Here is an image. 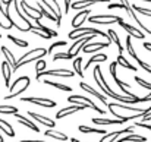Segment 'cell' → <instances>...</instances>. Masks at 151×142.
I'll use <instances>...</instances> for the list:
<instances>
[{"instance_id": "54", "label": "cell", "mask_w": 151, "mask_h": 142, "mask_svg": "<svg viewBox=\"0 0 151 142\" xmlns=\"http://www.w3.org/2000/svg\"><path fill=\"white\" fill-rule=\"evenodd\" d=\"M70 142H84V141H79V139H76V138H70Z\"/></svg>"}, {"instance_id": "6", "label": "cell", "mask_w": 151, "mask_h": 142, "mask_svg": "<svg viewBox=\"0 0 151 142\" xmlns=\"http://www.w3.org/2000/svg\"><path fill=\"white\" fill-rule=\"evenodd\" d=\"M116 69H117V62H111V63H110V66H109V70H110V75H111L113 81L116 82V85L120 88V91H122L123 94L126 95V97H129V98H134V100H135V104H137V95L128 91V88H131V84H125V82H122V81L117 78Z\"/></svg>"}, {"instance_id": "33", "label": "cell", "mask_w": 151, "mask_h": 142, "mask_svg": "<svg viewBox=\"0 0 151 142\" xmlns=\"http://www.w3.org/2000/svg\"><path fill=\"white\" fill-rule=\"evenodd\" d=\"M131 37H132V35L126 34V51H128V54H129L134 60H138L139 57H138V54H137V53H135V50H134L132 41H131Z\"/></svg>"}, {"instance_id": "10", "label": "cell", "mask_w": 151, "mask_h": 142, "mask_svg": "<svg viewBox=\"0 0 151 142\" xmlns=\"http://www.w3.org/2000/svg\"><path fill=\"white\" fill-rule=\"evenodd\" d=\"M21 101L22 103H31V104H35V105H40V107H47V108H53L56 107V101L49 100V98H38V97H21Z\"/></svg>"}, {"instance_id": "57", "label": "cell", "mask_w": 151, "mask_h": 142, "mask_svg": "<svg viewBox=\"0 0 151 142\" xmlns=\"http://www.w3.org/2000/svg\"><path fill=\"white\" fill-rule=\"evenodd\" d=\"M1 37H3V35H1V34H0V38H1Z\"/></svg>"}, {"instance_id": "3", "label": "cell", "mask_w": 151, "mask_h": 142, "mask_svg": "<svg viewBox=\"0 0 151 142\" xmlns=\"http://www.w3.org/2000/svg\"><path fill=\"white\" fill-rule=\"evenodd\" d=\"M29 84H31L29 76H21V78H18L15 82L10 84V87H9V94L4 97V100L7 101V100H12V98L19 97L22 93H25V91L29 88Z\"/></svg>"}, {"instance_id": "53", "label": "cell", "mask_w": 151, "mask_h": 142, "mask_svg": "<svg viewBox=\"0 0 151 142\" xmlns=\"http://www.w3.org/2000/svg\"><path fill=\"white\" fill-rule=\"evenodd\" d=\"M19 142H46V141H37V139H25V141H19Z\"/></svg>"}, {"instance_id": "41", "label": "cell", "mask_w": 151, "mask_h": 142, "mask_svg": "<svg viewBox=\"0 0 151 142\" xmlns=\"http://www.w3.org/2000/svg\"><path fill=\"white\" fill-rule=\"evenodd\" d=\"M46 60H43V59H38L37 62H35V73H40V72H43V70H46Z\"/></svg>"}, {"instance_id": "19", "label": "cell", "mask_w": 151, "mask_h": 142, "mask_svg": "<svg viewBox=\"0 0 151 142\" xmlns=\"http://www.w3.org/2000/svg\"><path fill=\"white\" fill-rule=\"evenodd\" d=\"M79 87H81L85 93H88V94L94 95L96 98H99L103 104H106V103H107V97H106V95H103V94H100V93H99V91H96L94 88H91L88 84H85V82H79Z\"/></svg>"}, {"instance_id": "27", "label": "cell", "mask_w": 151, "mask_h": 142, "mask_svg": "<svg viewBox=\"0 0 151 142\" xmlns=\"http://www.w3.org/2000/svg\"><path fill=\"white\" fill-rule=\"evenodd\" d=\"M107 34H109V37H110V40L116 44V47L119 50V54H123V50L125 48L122 47V44H120V40H119V35H117V32L114 31V29H109L107 31Z\"/></svg>"}, {"instance_id": "48", "label": "cell", "mask_w": 151, "mask_h": 142, "mask_svg": "<svg viewBox=\"0 0 151 142\" xmlns=\"http://www.w3.org/2000/svg\"><path fill=\"white\" fill-rule=\"evenodd\" d=\"M109 9H125V6L122 3H109Z\"/></svg>"}, {"instance_id": "18", "label": "cell", "mask_w": 151, "mask_h": 142, "mask_svg": "<svg viewBox=\"0 0 151 142\" xmlns=\"http://www.w3.org/2000/svg\"><path fill=\"white\" fill-rule=\"evenodd\" d=\"M0 50H1V53H3V56H4L6 62L10 65L12 70H13V72H16V62H18V60L15 59V56L12 54V51L6 47V46H0Z\"/></svg>"}, {"instance_id": "12", "label": "cell", "mask_w": 151, "mask_h": 142, "mask_svg": "<svg viewBox=\"0 0 151 142\" xmlns=\"http://www.w3.org/2000/svg\"><path fill=\"white\" fill-rule=\"evenodd\" d=\"M40 1L49 9L50 13H53V15L57 18V22L60 24V22H62V9H60L57 0H40Z\"/></svg>"}, {"instance_id": "26", "label": "cell", "mask_w": 151, "mask_h": 142, "mask_svg": "<svg viewBox=\"0 0 151 142\" xmlns=\"http://www.w3.org/2000/svg\"><path fill=\"white\" fill-rule=\"evenodd\" d=\"M0 131H1L3 133H6L9 138H13V136H15V131H13L12 125H10L9 122L3 120V119H0Z\"/></svg>"}, {"instance_id": "24", "label": "cell", "mask_w": 151, "mask_h": 142, "mask_svg": "<svg viewBox=\"0 0 151 142\" xmlns=\"http://www.w3.org/2000/svg\"><path fill=\"white\" fill-rule=\"evenodd\" d=\"M116 142H147V138L138 133H128L126 136L117 139Z\"/></svg>"}, {"instance_id": "28", "label": "cell", "mask_w": 151, "mask_h": 142, "mask_svg": "<svg viewBox=\"0 0 151 142\" xmlns=\"http://www.w3.org/2000/svg\"><path fill=\"white\" fill-rule=\"evenodd\" d=\"M37 7H38V9H40V10L43 12V16L49 18V19H50V21H53V22H56V27H60V24L57 22V18H56V16H54L53 13H50V12H49V10H47V9H46V7L43 6V3H41L40 0L37 1Z\"/></svg>"}, {"instance_id": "52", "label": "cell", "mask_w": 151, "mask_h": 142, "mask_svg": "<svg viewBox=\"0 0 151 142\" xmlns=\"http://www.w3.org/2000/svg\"><path fill=\"white\" fill-rule=\"evenodd\" d=\"M142 47L145 48V50H148V51H151V43H147V41H144Z\"/></svg>"}, {"instance_id": "43", "label": "cell", "mask_w": 151, "mask_h": 142, "mask_svg": "<svg viewBox=\"0 0 151 142\" xmlns=\"http://www.w3.org/2000/svg\"><path fill=\"white\" fill-rule=\"evenodd\" d=\"M135 82H138V85H141L142 88H145V90H150V91H151V82L144 81V79H142V78H139L138 75L135 76Z\"/></svg>"}, {"instance_id": "45", "label": "cell", "mask_w": 151, "mask_h": 142, "mask_svg": "<svg viewBox=\"0 0 151 142\" xmlns=\"http://www.w3.org/2000/svg\"><path fill=\"white\" fill-rule=\"evenodd\" d=\"M137 62H138V65H139V66H141V67H142V69L147 72V73H150V75H151V66L148 65V63H145V62H144V60H141V59H138Z\"/></svg>"}, {"instance_id": "15", "label": "cell", "mask_w": 151, "mask_h": 142, "mask_svg": "<svg viewBox=\"0 0 151 142\" xmlns=\"http://www.w3.org/2000/svg\"><path fill=\"white\" fill-rule=\"evenodd\" d=\"M110 0H76L73 3H70V7L73 10H81V9H87L88 6H93L96 3H109Z\"/></svg>"}, {"instance_id": "4", "label": "cell", "mask_w": 151, "mask_h": 142, "mask_svg": "<svg viewBox=\"0 0 151 142\" xmlns=\"http://www.w3.org/2000/svg\"><path fill=\"white\" fill-rule=\"evenodd\" d=\"M88 34H97V35H101V37L104 38V41H107V43L111 44L110 37H109L106 32H103V31H100V29H97V28H84V27L75 28L73 31H70V32L68 34V38H70V40H78V38L85 37V35H88Z\"/></svg>"}, {"instance_id": "17", "label": "cell", "mask_w": 151, "mask_h": 142, "mask_svg": "<svg viewBox=\"0 0 151 142\" xmlns=\"http://www.w3.org/2000/svg\"><path fill=\"white\" fill-rule=\"evenodd\" d=\"M28 116L29 117H32L35 122H38V123H41V125H44L46 128H49V129H53L54 128V122L49 119V117H46V116H41V114H38V113H34V111H28Z\"/></svg>"}, {"instance_id": "22", "label": "cell", "mask_w": 151, "mask_h": 142, "mask_svg": "<svg viewBox=\"0 0 151 142\" xmlns=\"http://www.w3.org/2000/svg\"><path fill=\"white\" fill-rule=\"evenodd\" d=\"M12 67H10V65L4 60V62H1V73H3V78H4V85L9 88L10 87V76H12Z\"/></svg>"}, {"instance_id": "34", "label": "cell", "mask_w": 151, "mask_h": 142, "mask_svg": "<svg viewBox=\"0 0 151 142\" xmlns=\"http://www.w3.org/2000/svg\"><path fill=\"white\" fill-rule=\"evenodd\" d=\"M35 24H37V29L38 31H41V32H44V34H49L50 37H57V31H53V29H50V28H47V27H44L41 22H40V19H37V21H34Z\"/></svg>"}, {"instance_id": "13", "label": "cell", "mask_w": 151, "mask_h": 142, "mask_svg": "<svg viewBox=\"0 0 151 142\" xmlns=\"http://www.w3.org/2000/svg\"><path fill=\"white\" fill-rule=\"evenodd\" d=\"M84 108H87V107H85V105H81V104L68 105V107H65V108H60V110L56 113V119L68 117V116H70V114H73V113H76V111H79V110H84Z\"/></svg>"}, {"instance_id": "23", "label": "cell", "mask_w": 151, "mask_h": 142, "mask_svg": "<svg viewBox=\"0 0 151 142\" xmlns=\"http://www.w3.org/2000/svg\"><path fill=\"white\" fill-rule=\"evenodd\" d=\"M93 123L101 125V126H109V125H122L123 122L119 119H106V117H93L91 119Z\"/></svg>"}, {"instance_id": "36", "label": "cell", "mask_w": 151, "mask_h": 142, "mask_svg": "<svg viewBox=\"0 0 151 142\" xmlns=\"http://www.w3.org/2000/svg\"><path fill=\"white\" fill-rule=\"evenodd\" d=\"M21 6H24V7H25L27 10H29V12H31L32 15H35V16H38L40 19L43 18V12H41V10H40L38 7H32V6H29V4H28V3H27L25 0H21Z\"/></svg>"}, {"instance_id": "40", "label": "cell", "mask_w": 151, "mask_h": 142, "mask_svg": "<svg viewBox=\"0 0 151 142\" xmlns=\"http://www.w3.org/2000/svg\"><path fill=\"white\" fill-rule=\"evenodd\" d=\"M70 59H73L70 54H68V51H62V53H56L54 56H53V62H56V60H70Z\"/></svg>"}, {"instance_id": "50", "label": "cell", "mask_w": 151, "mask_h": 142, "mask_svg": "<svg viewBox=\"0 0 151 142\" xmlns=\"http://www.w3.org/2000/svg\"><path fill=\"white\" fill-rule=\"evenodd\" d=\"M0 28H3V29H10V28H13L12 25H9V24H4L3 22V19L0 18Z\"/></svg>"}, {"instance_id": "38", "label": "cell", "mask_w": 151, "mask_h": 142, "mask_svg": "<svg viewBox=\"0 0 151 142\" xmlns=\"http://www.w3.org/2000/svg\"><path fill=\"white\" fill-rule=\"evenodd\" d=\"M0 113L1 114H16L18 107H15V105H0Z\"/></svg>"}, {"instance_id": "47", "label": "cell", "mask_w": 151, "mask_h": 142, "mask_svg": "<svg viewBox=\"0 0 151 142\" xmlns=\"http://www.w3.org/2000/svg\"><path fill=\"white\" fill-rule=\"evenodd\" d=\"M148 101H151V94L145 95V97H137V104L138 103H148Z\"/></svg>"}, {"instance_id": "39", "label": "cell", "mask_w": 151, "mask_h": 142, "mask_svg": "<svg viewBox=\"0 0 151 142\" xmlns=\"http://www.w3.org/2000/svg\"><path fill=\"white\" fill-rule=\"evenodd\" d=\"M131 9H132L134 12H138V13H141V15H145V16H150L151 18V9H145V7L138 6V4H131Z\"/></svg>"}, {"instance_id": "11", "label": "cell", "mask_w": 151, "mask_h": 142, "mask_svg": "<svg viewBox=\"0 0 151 142\" xmlns=\"http://www.w3.org/2000/svg\"><path fill=\"white\" fill-rule=\"evenodd\" d=\"M134 129H135V126H129L126 129H120V131H114V132L106 133V135H103V138L99 142H114L122 133H134Z\"/></svg>"}, {"instance_id": "46", "label": "cell", "mask_w": 151, "mask_h": 142, "mask_svg": "<svg viewBox=\"0 0 151 142\" xmlns=\"http://www.w3.org/2000/svg\"><path fill=\"white\" fill-rule=\"evenodd\" d=\"M135 126H138V128H144V129H147V131H151V125L148 123V122H147V123H144V122H137Z\"/></svg>"}, {"instance_id": "56", "label": "cell", "mask_w": 151, "mask_h": 142, "mask_svg": "<svg viewBox=\"0 0 151 142\" xmlns=\"http://www.w3.org/2000/svg\"><path fill=\"white\" fill-rule=\"evenodd\" d=\"M142 1H145V3H151V0H142Z\"/></svg>"}, {"instance_id": "7", "label": "cell", "mask_w": 151, "mask_h": 142, "mask_svg": "<svg viewBox=\"0 0 151 142\" xmlns=\"http://www.w3.org/2000/svg\"><path fill=\"white\" fill-rule=\"evenodd\" d=\"M75 75L73 70H68V69H51V70H43L40 73L35 75V79L40 81L43 79L44 76H56V78H72Z\"/></svg>"}, {"instance_id": "49", "label": "cell", "mask_w": 151, "mask_h": 142, "mask_svg": "<svg viewBox=\"0 0 151 142\" xmlns=\"http://www.w3.org/2000/svg\"><path fill=\"white\" fill-rule=\"evenodd\" d=\"M141 122H144V123H147V122H151V111L148 113H145L142 117H141Z\"/></svg>"}, {"instance_id": "2", "label": "cell", "mask_w": 151, "mask_h": 142, "mask_svg": "<svg viewBox=\"0 0 151 142\" xmlns=\"http://www.w3.org/2000/svg\"><path fill=\"white\" fill-rule=\"evenodd\" d=\"M47 54H49V53H47V48H44V47H34L32 50L27 51L24 56H21V59L16 62V70H18L19 67H22V66L28 65V63H32V62H37L38 59L46 57Z\"/></svg>"}, {"instance_id": "9", "label": "cell", "mask_w": 151, "mask_h": 142, "mask_svg": "<svg viewBox=\"0 0 151 142\" xmlns=\"http://www.w3.org/2000/svg\"><path fill=\"white\" fill-rule=\"evenodd\" d=\"M122 18L120 16H116V15H94V16H90L88 21L90 24H99V25H109V24H114V22H119Z\"/></svg>"}, {"instance_id": "21", "label": "cell", "mask_w": 151, "mask_h": 142, "mask_svg": "<svg viewBox=\"0 0 151 142\" xmlns=\"http://www.w3.org/2000/svg\"><path fill=\"white\" fill-rule=\"evenodd\" d=\"M110 44L107 43V41H104V43H91V41H88L87 44H84V53H94V51H97V50H100V48H104V47H109Z\"/></svg>"}, {"instance_id": "14", "label": "cell", "mask_w": 151, "mask_h": 142, "mask_svg": "<svg viewBox=\"0 0 151 142\" xmlns=\"http://www.w3.org/2000/svg\"><path fill=\"white\" fill-rule=\"evenodd\" d=\"M117 24H119V25H120V27H122V28L129 34V35H132V37H135V38H139V40H144V37H145V35H144V32H142L141 29H138V28L132 27L131 24H126L123 19H120Z\"/></svg>"}, {"instance_id": "31", "label": "cell", "mask_w": 151, "mask_h": 142, "mask_svg": "<svg viewBox=\"0 0 151 142\" xmlns=\"http://www.w3.org/2000/svg\"><path fill=\"white\" fill-rule=\"evenodd\" d=\"M116 62H117V65H120V66H122V67H125V69H129V70H134V72L137 70V67H135V66H134L129 60H126L123 54H119Z\"/></svg>"}, {"instance_id": "30", "label": "cell", "mask_w": 151, "mask_h": 142, "mask_svg": "<svg viewBox=\"0 0 151 142\" xmlns=\"http://www.w3.org/2000/svg\"><path fill=\"white\" fill-rule=\"evenodd\" d=\"M78 131L82 132V133H100V135H106V129H94V128H90V126H84V125H79L78 126Z\"/></svg>"}, {"instance_id": "35", "label": "cell", "mask_w": 151, "mask_h": 142, "mask_svg": "<svg viewBox=\"0 0 151 142\" xmlns=\"http://www.w3.org/2000/svg\"><path fill=\"white\" fill-rule=\"evenodd\" d=\"M106 60H107V54H103V53H101V54H94V56H93V57H91V59L87 62L85 69H88L93 63H100V62H106Z\"/></svg>"}, {"instance_id": "44", "label": "cell", "mask_w": 151, "mask_h": 142, "mask_svg": "<svg viewBox=\"0 0 151 142\" xmlns=\"http://www.w3.org/2000/svg\"><path fill=\"white\" fill-rule=\"evenodd\" d=\"M29 32H32V34H35V35H38L40 38H44V40H50V38H53V37H50L49 34H44V32L38 31V29H37V28H34V27L31 28V31H29Z\"/></svg>"}, {"instance_id": "29", "label": "cell", "mask_w": 151, "mask_h": 142, "mask_svg": "<svg viewBox=\"0 0 151 142\" xmlns=\"http://www.w3.org/2000/svg\"><path fill=\"white\" fill-rule=\"evenodd\" d=\"M44 135H46V136H49V138H54V139H57V141H68V136H66L65 133L57 132V131H54V129H49V131H46V132H44Z\"/></svg>"}, {"instance_id": "16", "label": "cell", "mask_w": 151, "mask_h": 142, "mask_svg": "<svg viewBox=\"0 0 151 142\" xmlns=\"http://www.w3.org/2000/svg\"><path fill=\"white\" fill-rule=\"evenodd\" d=\"M90 13H91V9H82V10H79V13H76L73 16V19H72V27L73 28H79L85 22V19L88 18Z\"/></svg>"}, {"instance_id": "58", "label": "cell", "mask_w": 151, "mask_h": 142, "mask_svg": "<svg viewBox=\"0 0 151 142\" xmlns=\"http://www.w3.org/2000/svg\"><path fill=\"white\" fill-rule=\"evenodd\" d=\"M0 54H1V50H0Z\"/></svg>"}, {"instance_id": "32", "label": "cell", "mask_w": 151, "mask_h": 142, "mask_svg": "<svg viewBox=\"0 0 151 142\" xmlns=\"http://www.w3.org/2000/svg\"><path fill=\"white\" fill-rule=\"evenodd\" d=\"M82 57L81 56H76L75 60H73V72L76 75H79V78H84V72H82Z\"/></svg>"}, {"instance_id": "37", "label": "cell", "mask_w": 151, "mask_h": 142, "mask_svg": "<svg viewBox=\"0 0 151 142\" xmlns=\"http://www.w3.org/2000/svg\"><path fill=\"white\" fill-rule=\"evenodd\" d=\"M7 40H10L13 44H16L18 47H28V41H25V40H21V38H18V37H15V35H7Z\"/></svg>"}, {"instance_id": "5", "label": "cell", "mask_w": 151, "mask_h": 142, "mask_svg": "<svg viewBox=\"0 0 151 142\" xmlns=\"http://www.w3.org/2000/svg\"><path fill=\"white\" fill-rule=\"evenodd\" d=\"M68 103H70V104H81V105H85L87 108H93L94 111H97V113H100V114H106V111L99 107V105H96L94 104V101L91 100V98H88V97H84V95H69L68 97Z\"/></svg>"}, {"instance_id": "8", "label": "cell", "mask_w": 151, "mask_h": 142, "mask_svg": "<svg viewBox=\"0 0 151 142\" xmlns=\"http://www.w3.org/2000/svg\"><path fill=\"white\" fill-rule=\"evenodd\" d=\"M96 37H97V34H88V35H85V37H81V38L75 40V43L68 48V54H70L72 57L79 56V50L84 47V44H87L88 41H93Z\"/></svg>"}, {"instance_id": "42", "label": "cell", "mask_w": 151, "mask_h": 142, "mask_svg": "<svg viewBox=\"0 0 151 142\" xmlns=\"http://www.w3.org/2000/svg\"><path fill=\"white\" fill-rule=\"evenodd\" d=\"M68 46V43L66 41H56V43H53L50 47L47 48V53L50 54V53H53L54 51V48H57V47H66Z\"/></svg>"}, {"instance_id": "25", "label": "cell", "mask_w": 151, "mask_h": 142, "mask_svg": "<svg viewBox=\"0 0 151 142\" xmlns=\"http://www.w3.org/2000/svg\"><path fill=\"white\" fill-rule=\"evenodd\" d=\"M43 81V79H41ZM46 85H49V87H53V88H56V90H60V91H65V93H72V88L69 87V85H65V84H60V82H54V81H50V79H44L43 81Z\"/></svg>"}, {"instance_id": "20", "label": "cell", "mask_w": 151, "mask_h": 142, "mask_svg": "<svg viewBox=\"0 0 151 142\" xmlns=\"http://www.w3.org/2000/svg\"><path fill=\"white\" fill-rule=\"evenodd\" d=\"M15 117H16V120L21 123V125H24V126H27L28 129H31V131H34V132H40V129H38V126L32 122V120H29L28 117H24V116H21L19 113H16V114H13Z\"/></svg>"}, {"instance_id": "51", "label": "cell", "mask_w": 151, "mask_h": 142, "mask_svg": "<svg viewBox=\"0 0 151 142\" xmlns=\"http://www.w3.org/2000/svg\"><path fill=\"white\" fill-rule=\"evenodd\" d=\"M63 1H65V12L68 13L69 9H70V1H72V0H63Z\"/></svg>"}, {"instance_id": "1", "label": "cell", "mask_w": 151, "mask_h": 142, "mask_svg": "<svg viewBox=\"0 0 151 142\" xmlns=\"http://www.w3.org/2000/svg\"><path fill=\"white\" fill-rule=\"evenodd\" d=\"M93 73H94V81H96V84L99 85V88L101 90L103 95L110 97V98H114V100H117L119 103H123V104H135V100H134V98H129V97L122 95V94H116V93L107 85V82H106V79H104V76H103V70H101V67L99 65L94 67V72H93Z\"/></svg>"}, {"instance_id": "55", "label": "cell", "mask_w": 151, "mask_h": 142, "mask_svg": "<svg viewBox=\"0 0 151 142\" xmlns=\"http://www.w3.org/2000/svg\"><path fill=\"white\" fill-rule=\"evenodd\" d=\"M0 142H4V141H3V136H1V133H0Z\"/></svg>"}]
</instances>
